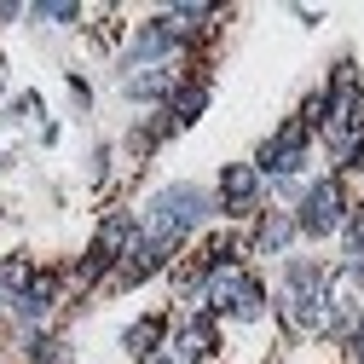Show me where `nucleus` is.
I'll return each mask as SVG.
<instances>
[{"mask_svg": "<svg viewBox=\"0 0 364 364\" xmlns=\"http://www.w3.org/2000/svg\"><path fill=\"white\" fill-rule=\"evenodd\" d=\"M35 18H47V23H75L81 12H75V6H35Z\"/></svg>", "mask_w": 364, "mask_h": 364, "instance_id": "13", "label": "nucleus"}, {"mask_svg": "<svg viewBox=\"0 0 364 364\" xmlns=\"http://www.w3.org/2000/svg\"><path fill=\"white\" fill-rule=\"evenodd\" d=\"M295 232H301L295 214H266V220H260V232H255V249H260V255H278V249H289Z\"/></svg>", "mask_w": 364, "mask_h": 364, "instance_id": "9", "label": "nucleus"}, {"mask_svg": "<svg viewBox=\"0 0 364 364\" xmlns=\"http://www.w3.org/2000/svg\"><path fill=\"white\" fill-rule=\"evenodd\" d=\"M341 243H347V255H353V260L364 255V208H353V214H347V225H341Z\"/></svg>", "mask_w": 364, "mask_h": 364, "instance_id": "12", "label": "nucleus"}, {"mask_svg": "<svg viewBox=\"0 0 364 364\" xmlns=\"http://www.w3.org/2000/svg\"><path fill=\"white\" fill-rule=\"evenodd\" d=\"M53 301H58V272H23V284L12 289V312L23 324H41L53 312Z\"/></svg>", "mask_w": 364, "mask_h": 364, "instance_id": "5", "label": "nucleus"}, {"mask_svg": "<svg viewBox=\"0 0 364 364\" xmlns=\"http://www.w3.org/2000/svg\"><path fill=\"white\" fill-rule=\"evenodd\" d=\"M203 306H208V312H225V318H260V312H266V289H260L255 272L220 266L214 278L203 284Z\"/></svg>", "mask_w": 364, "mask_h": 364, "instance_id": "2", "label": "nucleus"}, {"mask_svg": "<svg viewBox=\"0 0 364 364\" xmlns=\"http://www.w3.org/2000/svg\"><path fill=\"white\" fill-rule=\"evenodd\" d=\"M179 47H186V35H179L168 18H156V23H145L139 29V41H133V47L122 53V64H133V70H139V64H162L168 53H179Z\"/></svg>", "mask_w": 364, "mask_h": 364, "instance_id": "6", "label": "nucleus"}, {"mask_svg": "<svg viewBox=\"0 0 364 364\" xmlns=\"http://www.w3.org/2000/svg\"><path fill=\"white\" fill-rule=\"evenodd\" d=\"M162 330H168L162 318H145V324H133V330H127V353H145V347H156V341H162Z\"/></svg>", "mask_w": 364, "mask_h": 364, "instance_id": "11", "label": "nucleus"}, {"mask_svg": "<svg viewBox=\"0 0 364 364\" xmlns=\"http://www.w3.org/2000/svg\"><path fill=\"white\" fill-rule=\"evenodd\" d=\"M341 220H347V191H341V173L312 179V186L301 191V203H295V225H301L306 237H330Z\"/></svg>", "mask_w": 364, "mask_h": 364, "instance_id": "4", "label": "nucleus"}, {"mask_svg": "<svg viewBox=\"0 0 364 364\" xmlns=\"http://www.w3.org/2000/svg\"><path fill=\"white\" fill-rule=\"evenodd\" d=\"M203 105H208V81H179V93H173V99H168V110H162L168 133H179V127H191V122L203 116Z\"/></svg>", "mask_w": 364, "mask_h": 364, "instance_id": "8", "label": "nucleus"}, {"mask_svg": "<svg viewBox=\"0 0 364 364\" xmlns=\"http://www.w3.org/2000/svg\"><path fill=\"white\" fill-rule=\"evenodd\" d=\"M173 93H179V81L168 70H139L127 81V99H173Z\"/></svg>", "mask_w": 364, "mask_h": 364, "instance_id": "10", "label": "nucleus"}, {"mask_svg": "<svg viewBox=\"0 0 364 364\" xmlns=\"http://www.w3.org/2000/svg\"><path fill=\"white\" fill-rule=\"evenodd\" d=\"M284 324L295 336H312L330 324V266L324 260H289L284 272Z\"/></svg>", "mask_w": 364, "mask_h": 364, "instance_id": "1", "label": "nucleus"}, {"mask_svg": "<svg viewBox=\"0 0 364 364\" xmlns=\"http://www.w3.org/2000/svg\"><path fill=\"white\" fill-rule=\"evenodd\" d=\"M260 186H266V179L255 173V162H232L220 173V208L225 214H249L260 203Z\"/></svg>", "mask_w": 364, "mask_h": 364, "instance_id": "7", "label": "nucleus"}, {"mask_svg": "<svg viewBox=\"0 0 364 364\" xmlns=\"http://www.w3.org/2000/svg\"><path fill=\"white\" fill-rule=\"evenodd\" d=\"M306 139H312L306 122H284V127L255 151V173L272 179V186H284V191H295V173H301V162H306Z\"/></svg>", "mask_w": 364, "mask_h": 364, "instance_id": "3", "label": "nucleus"}, {"mask_svg": "<svg viewBox=\"0 0 364 364\" xmlns=\"http://www.w3.org/2000/svg\"><path fill=\"white\" fill-rule=\"evenodd\" d=\"M347 347H353V358H358V364H364V330H358V336H353V341H347Z\"/></svg>", "mask_w": 364, "mask_h": 364, "instance_id": "14", "label": "nucleus"}]
</instances>
